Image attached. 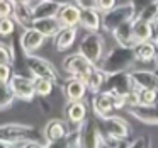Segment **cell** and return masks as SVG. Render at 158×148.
<instances>
[{"label": "cell", "mask_w": 158, "mask_h": 148, "mask_svg": "<svg viewBox=\"0 0 158 148\" xmlns=\"http://www.w3.org/2000/svg\"><path fill=\"white\" fill-rule=\"evenodd\" d=\"M55 85H56V83L53 82L51 78H46V77H34V90H36V95L41 97V99H46V97L51 95Z\"/></svg>", "instance_id": "cell-28"}, {"label": "cell", "mask_w": 158, "mask_h": 148, "mask_svg": "<svg viewBox=\"0 0 158 148\" xmlns=\"http://www.w3.org/2000/svg\"><path fill=\"white\" fill-rule=\"evenodd\" d=\"M127 112L143 124H158V100L150 106H141V104L127 106Z\"/></svg>", "instance_id": "cell-12"}, {"label": "cell", "mask_w": 158, "mask_h": 148, "mask_svg": "<svg viewBox=\"0 0 158 148\" xmlns=\"http://www.w3.org/2000/svg\"><path fill=\"white\" fill-rule=\"evenodd\" d=\"M38 129L31 124H21V123H7L0 124V146H38L41 141L36 140Z\"/></svg>", "instance_id": "cell-1"}, {"label": "cell", "mask_w": 158, "mask_h": 148, "mask_svg": "<svg viewBox=\"0 0 158 148\" xmlns=\"http://www.w3.org/2000/svg\"><path fill=\"white\" fill-rule=\"evenodd\" d=\"M49 2H55V4H58V5H63V4H70V2H73V0H49Z\"/></svg>", "instance_id": "cell-41"}, {"label": "cell", "mask_w": 158, "mask_h": 148, "mask_svg": "<svg viewBox=\"0 0 158 148\" xmlns=\"http://www.w3.org/2000/svg\"><path fill=\"white\" fill-rule=\"evenodd\" d=\"M9 87H10L12 94L15 95V99L31 102L36 97L34 90V77H27L22 73H12L10 80H9Z\"/></svg>", "instance_id": "cell-10"}, {"label": "cell", "mask_w": 158, "mask_h": 148, "mask_svg": "<svg viewBox=\"0 0 158 148\" xmlns=\"http://www.w3.org/2000/svg\"><path fill=\"white\" fill-rule=\"evenodd\" d=\"M131 24H133V36H134V41L136 43L138 41H146V39H153L155 31H153V24H151V22L134 15Z\"/></svg>", "instance_id": "cell-23"}, {"label": "cell", "mask_w": 158, "mask_h": 148, "mask_svg": "<svg viewBox=\"0 0 158 148\" xmlns=\"http://www.w3.org/2000/svg\"><path fill=\"white\" fill-rule=\"evenodd\" d=\"M106 78H107V73H106V72H102V70H100L99 66H95V68L92 70V73L89 75V78H87L85 82H87V87H89L90 92L95 94V92H99V90H102Z\"/></svg>", "instance_id": "cell-27"}, {"label": "cell", "mask_w": 158, "mask_h": 148, "mask_svg": "<svg viewBox=\"0 0 158 148\" xmlns=\"http://www.w3.org/2000/svg\"><path fill=\"white\" fill-rule=\"evenodd\" d=\"M87 82L78 77H70L65 83H63V94H65L66 100H82L87 95Z\"/></svg>", "instance_id": "cell-18"}, {"label": "cell", "mask_w": 158, "mask_h": 148, "mask_svg": "<svg viewBox=\"0 0 158 148\" xmlns=\"http://www.w3.org/2000/svg\"><path fill=\"white\" fill-rule=\"evenodd\" d=\"M77 34H78L77 26H61V29L53 36V46H55V49L58 53L68 51L73 46V43H75Z\"/></svg>", "instance_id": "cell-15"}, {"label": "cell", "mask_w": 158, "mask_h": 148, "mask_svg": "<svg viewBox=\"0 0 158 148\" xmlns=\"http://www.w3.org/2000/svg\"><path fill=\"white\" fill-rule=\"evenodd\" d=\"M112 36L116 39V43L121 46H129V48H133L134 43H136L134 41V36H133V24H131V21L123 22L121 26H117L112 31Z\"/></svg>", "instance_id": "cell-25"}, {"label": "cell", "mask_w": 158, "mask_h": 148, "mask_svg": "<svg viewBox=\"0 0 158 148\" xmlns=\"http://www.w3.org/2000/svg\"><path fill=\"white\" fill-rule=\"evenodd\" d=\"M61 66L70 77H78V78L87 80L89 75L92 73V70L95 68L97 65H94L92 61H89L82 53H72V55H68L63 60Z\"/></svg>", "instance_id": "cell-9"}, {"label": "cell", "mask_w": 158, "mask_h": 148, "mask_svg": "<svg viewBox=\"0 0 158 148\" xmlns=\"http://www.w3.org/2000/svg\"><path fill=\"white\" fill-rule=\"evenodd\" d=\"M126 106H127L126 97L114 95V94L104 92V90L95 92L94 97H92V107H94V112H95L97 117L109 116V114L114 112V111L123 109V107H126Z\"/></svg>", "instance_id": "cell-3"}, {"label": "cell", "mask_w": 158, "mask_h": 148, "mask_svg": "<svg viewBox=\"0 0 158 148\" xmlns=\"http://www.w3.org/2000/svg\"><path fill=\"white\" fill-rule=\"evenodd\" d=\"M82 145L83 146H106V136L100 128V123L95 119H85L82 129Z\"/></svg>", "instance_id": "cell-11"}, {"label": "cell", "mask_w": 158, "mask_h": 148, "mask_svg": "<svg viewBox=\"0 0 158 148\" xmlns=\"http://www.w3.org/2000/svg\"><path fill=\"white\" fill-rule=\"evenodd\" d=\"M14 61H15L14 46H9L7 43L0 41V63H14Z\"/></svg>", "instance_id": "cell-34"}, {"label": "cell", "mask_w": 158, "mask_h": 148, "mask_svg": "<svg viewBox=\"0 0 158 148\" xmlns=\"http://www.w3.org/2000/svg\"><path fill=\"white\" fill-rule=\"evenodd\" d=\"M60 5L55 2H49V0H38V4L32 7V15L34 19L39 17H55L58 14Z\"/></svg>", "instance_id": "cell-26"}, {"label": "cell", "mask_w": 158, "mask_h": 148, "mask_svg": "<svg viewBox=\"0 0 158 148\" xmlns=\"http://www.w3.org/2000/svg\"><path fill=\"white\" fill-rule=\"evenodd\" d=\"M134 63H136V56H134L133 48L117 44L107 53H104L102 60L97 66L106 73H116L123 72V70H129Z\"/></svg>", "instance_id": "cell-2"}, {"label": "cell", "mask_w": 158, "mask_h": 148, "mask_svg": "<svg viewBox=\"0 0 158 148\" xmlns=\"http://www.w3.org/2000/svg\"><path fill=\"white\" fill-rule=\"evenodd\" d=\"M78 26H82L85 31H99L102 27V14H100V11L95 5L82 7Z\"/></svg>", "instance_id": "cell-17"}, {"label": "cell", "mask_w": 158, "mask_h": 148, "mask_svg": "<svg viewBox=\"0 0 158 148\" xmlns=\"http://www.w3.org/2000/svg\"><path fill=\"white\" fill-rule=\"evenodd\" d=\"M129 2L134 5V9H136V12H138V11H141L144 5L151 4V2H156V0H129Z\"/></svg>", "instance_id": "cell-39"}, {"label": "cell", "mask_w": 158, "mask_h": 148, "mask_svg": "<svg viewBox=\"0 0 158 148\" xmlns=\"http://www.w3.org/2000/svg\"><path fill=\"white\" fill-rule=\"evenodd\" d=\"M131 78L134 82L136 89H155L158 90V73L153 70L146 68H138V70H129Z\"/></svg>", "instance_id": "cell-16"}, {"label": "cell", "mask_w": 158, "mask_h": 148, "mask_svg": "<svg viewBox=\"0 0 158 148\" xmlns=\"http://www.w3.org/2000/svg\"><path fill=\"white\" fill-rule=\"evenodd\" d=\"M65 119L70 124H80L87 119V104L82 100H68L65 106Z\"/></svg>", "instance_id": "cell-20"}, {"label": "cell", "mask_w": 158, "mask_h": 148, "mask_svg": "<svg viewBox=\"0 0 158 148\" xmlns=\"http://www.w3.org/2000/svg\"><path fill=\"white\" fill-rule=\"evenodd\" d=\"M44 41H46V36L41 34V32H39L38 29H34L32 26L31 27H26L24 31H22V34H21V39H19L24 55L36 53L43 44H44Z\"/></svg>", "instance_id": "cell-13"}, {"label": "cell", "mask_w": 158, "mask_h": 148, "mask_svg": "<svg viewBox=\"0 0 158 148\" xmlns=\"http://www.w3.org/2000/svg\"><path fill=\"white\" fill-rule=\"evenodd\" d=\"M153 41H155V46H156V60H158V34L153 38Z\"/></svg>", "instance_id": "cell-43"}, {"label": "cell", "mask_w": 158, "mask_h": 148, "mask_svg": "<svg viewBox=\"0 0 158 148\" xmlns=\"http://www.w3.org/2000/svg\"><path fill=\"white\" fill-rule=\"evenodd\" d=\"M78 53H82L94 65H99L104 56V39L99 31H87V34H83V38L80 39Z\"/></svg>", "instance_id": "cell-7"}, {"label": "cell", "mask_w": 158, "mask_h": 148, "mask_svg": "<svg viewBox=\"0 0 158 148\" xmlns=\"http://www.w3.org/2000/svg\"><path fill=\"white\" fill-rule=\"evenodd\" d=\"M158 100V90L155 89H136V104L150 106Z\"/></svg>", "instance_id": "cell-31"}, {"label": "cell", "mask_w": 158, "mask_h": 148, "mask_svg": "<svg viewBox=\"0 0 158 148\" xmlns=\"http://www.w3.org/2000/svg\"><path fill=\"white\" fill-rule=\"evenodd\" d=\"M80 7L75 2H70V4H63L60 5L58 14H56V19L60 21L61 26H78L80 22Z\"/></svg>", "instance_id": "cell-19"}, {"label": "cell", "mask_w": 158, "mask_h": 148, "mask_svg": "<svg viewBox=\"0 0 158 148\" xmlns=\"http://www.w3.org/2000/svg\"><path fill=\"white\" fill-rule=\"evenodd\" d=\"M136 61L148 63V61H158L156 60V46H155L153 39H146V41H138L133 46Z\"/></svg>", "instance_id": "cell-21"}, {"label": "cell", "mask_w": 158, "mask_h": 148, "mask_svg": "<svg viewBox=\"0 0 158 148\" xmlns=\"http://www.w3.org/2000/svg\"><path fill=\"white\" fill-rule=\"evenodd\" d=\"M32 27L38 29L41 34H44L46 38H53L56 32L61 29V24L60 21L55 17H39V19H34L32 21Z\"/></svg>", "instance_id": "cell-24"}, {"label": "cell", "mask_w": 158, "mask_h": 148, "mask_svg": "<svg viewBox=\"0 0 158 148\" xmlns=\"http://www.w3.org/2000/svg\"><path fill=\"white\" fill-rule=\"evenodd\" d=\"M95 7L100 12H107L112 7H116V0H95Z\"/></svg>", "instance_id": "cell-38"}, {"label": "cell", "mask_w": 158, "mask_h": 148, "mask_svg": "<svg viewBox=\"0 0 158 148\" xmlns=\"http://www.w3.org/2000/svg\"><path fill=\"white\" fill-rule=\"evenodd\" d=\"M136 15V9L131 2H124L116 7H112L110 11L102 14V29L107 32H112L117 26H121L123 22L133 21V17Z\"/></svg>", "instance_id": "cell-5"}, {"label": "cell", "mask_w": 158, "mask_h": 148, "mask_svg": "<svg viewBox=\"0 0 158 148\" xmlns=\"http://www.w3.org/2000/svg\"><path fill=\"white\" fill-rule=\"evenodd\" d=\"M153 31H155V36H156L158 34V17H156V21L153 22ZM155 36H153V38H155Z\"/></svg>", "instance_id": "cell-42"}, {"label": "cell", "mask_w": 158, "mask_h": 148, "mask_svg": "<svg viewBox=\"0 0 158 148\" xmlns=\"http://www.w3.org/2000/svg\"><path fill=\"white\" fill-rule=\"evenodd\" d=\"M75 4H78L80 7H90V5H95V0H73Z\"/></svg>", "instance_id": "cell-40"}, {"label": "cell", "mask_w": 158, "mask_h": 148, "mask_svg": "<svg viewBox=\"0 0 158 148\" xmlns=\"http://www.w3.org/2000/svg\"><path fill=\"white\" fill-rule=\"evenodd\" d=\"M12 2H14V4H17V2H26V4H27L29 0H12Z\"/></svg>", "instance_id": "cell-44"}, {"label": "cell", "mask_w": 158, "mask_h": 148, "mask_svg": "<svg viewBox=\"0 0 158 148\" xmlns=\"http://www.w3.org/2000/svg\"><path fill=\"white\" fill-rule=\"evenodd\" d=\"M26 66H27V72L31 73L32 77H46V78H51L56 85H63L61 77H60L58 70L55 68L51 61H48L43 56H38L34 53H29V55L24 56Z\"/></svg>", "instance_id": "cell-4"}, {"label": "cell", "mask_w": 158, "mask_h": 148, "mask_svg": "<svg viewBox=\"0 0 158 148\" xmlns=\"http://www.w3.org/2000/svg\"><path fill=\"white\" fill-rule=\"evenodd\" d=\"M82 129H83V123L73 124V126L70 128L66 136H65L66 146H83L82 145Z\"/></svg>", "instance_id": "cell-29"}, {"label": "cell", "mask_w": 158, "mask_h": 148, "mask_svg": "<svg viewBox=\"0 0 158 148\" xmlns=\"http://www.w3.org/2000/svg\"><path fill=\"white\" fill-rule=\"evenodd\" d=\"M134 87V82L131 78L129 70H123V72H116V73H107V78L104 82L102 90L104 92H110L114 95H121V97H127Z\"/></svg>", "instance_id": "cell-6"}, {"label": "cell", "mask_w": 158, "mask_h": 148, "mask_svg": "<svg viewBox=\"0 0 158 148\" xmlns=\"http://www.w3.org/2000/svg\"><path fill=\"white\" fill-rule=\"evenodd\" d=\"M136 17L144 19V21H148V22L153 24V22L156 21V17H158V0L156 2H151V4H148V5H144L141 11H138Z\"/></svg>", "instance_id": "cell-32"}, {"label": "cell", "mask_w": 158, "mask_h": 148, "mask_svg": "<svg viewBox=\"0 0 158 148\" xmlns=\"http://www.w3.org/2000/svg\"><path fill=\"white\" fill-rule=\"evenodd\" d=\"M99 123L106 140H126V138H129L131 126L124 117L109 114V116L99 117Z\"/></svg>", "instance_id": "cell-8"}, {"label": "cell", "mask_w": 158, "mask_h": 148, "mask_svg": "<svg viewBox=\"0 0 158 148\" xmlns=\"http://www.w3.org/2000/svg\"><path fill=\"white\" fill-rule=\"evenodd\" d=\"M12 63H0V82H7L12 77Z\"/></svg>", "instance_id": "cell-35"}, {"label": "cell", "mask_w": 158, "mask_h": 148, "mask_svg": "<svg viewBox=\"0 0 158 148\" xmlns=\"http://www.w3.org/2000/svg\"><path fill=\"white\" fill-rule=\"evenodd\" d=\"M12 17H14L15 24L21 26L22 29L31 27L32 21H34L32 9L29 7V4H26V2H17V4H14V12H12Z\"/></svg>", "instance_id": "cell-22"}, {"label": "cell", "mask_w": 158, "mask_h": 148, "mask_svg": "<svg viewBox=\"0 0 158 148\" xmlns=\"http://www.w3.org/2000/svg\"><path fill=\"white\" fill-rule=\"evenodd\" d=\"M15 100V95L12 94L7 82H0V111H7L12 107Z\"/></svg>", "instance_id": "cell-30"}, {"label": "cell", "mask_w": 158, "mask_h": 148, "mask_svg": "<svg viewBox=\"0 0 158 148\" xmlns=\"http://www.w3.org/2000/svg\"><path fill=\"white\" fill-rule=\"evenodd\" d=\"M15 27H17V24H15L12 15L0 17V38H10L14 34Z\"/></svg>", "instance_id": "cell-33"}, {"label": "cell", "mask_w": 158, "mask_h": 148, "mask_svg": "<svg viewBox=\"0 0 158 148\" xmlns=\"http://www.w3.org/2000/svg\"><path fill=\"white\" fill-rule=\"evenodd\" d=\"M68 123L63 119H49L46 123L44 129H43V136L46 140V145H53L58 141L65 140L66 133H68Z\"/></svg>", "instance_id": "cell-14"}, {"label": "cell", "mask_w": 158, "mask_h": 148, "mask_svg": "<svg viewBox=\"0 0 158 148\" xmlns=\"http://www.w3.org/2000/svg\"><path fill=\"white\" fill-rule=\"evenodd\" d=\"M127 146H151V140L148 136H136V138H133V140H129L127 138Z\"/></svg>", "instance_id": "cell-36"}, {"label": "cell", "mask_w": 158, "mask_h": 148, "mask_svg": "<svg viewBox=\"0 0 158 148\" xmlns=\"http://www.w3.org/2000/svg\"><path fill=\"white\" fill-rule=\"evenodd\" d=\"M14 12V2L12 0H0V17L12 15Z\"/></svg>", "instance_id": "cell-37"}]
</instances>
